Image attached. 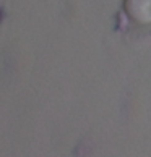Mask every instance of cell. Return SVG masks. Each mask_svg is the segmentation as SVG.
Segmentation results:
<instances>
[{
  "mask_svg": "<svg viewBox=\"0 0 151 157\" xmlns=\"http://www.w3.org/2000/svg\"><path fill=\"white\" fill-rule=\"evenodd\" d=\"M125 11L138 23H151V0H125Z\"/></svg>",
  "mask_w": 151,
  "mask_h": 157,
  "instance_id": "6da1fadb",
  "label": "cell"
}]
</instances>
